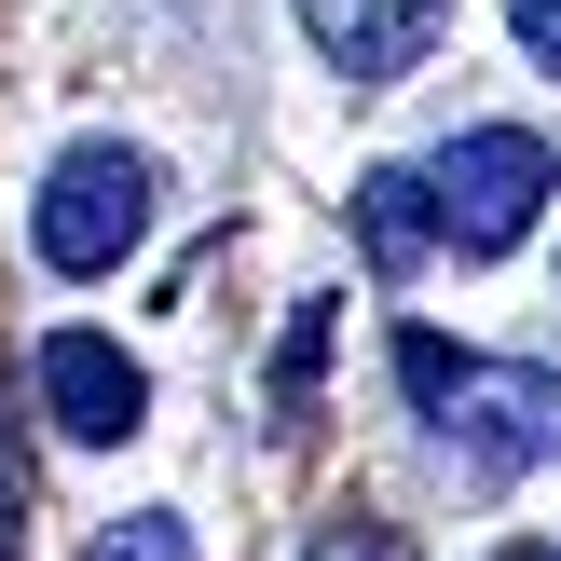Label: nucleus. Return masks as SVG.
Listing matches in <instances>:
<instances>
[{"instance_id": "nucleus-1", "label": "nucleus", "mask_w": 561, "mask_h": 561, "mask_svg": "<svg viewBox=\"0 0 561 561\" xmlns=\"http://www.w3.org/2000/svg\"><path fill=\"white\" fill-rule=\"evenodd\" d=\"M151 151H124V137H82L69 164L42 179V206H27V247H42V274H124L137 247H151Z\"/></svg>"}, {"instance_id": "nucleus-2", "label": "nucleus", "mask_w": 561, "mask_h": 561, "mask_svg": "<svg viewBox=\"0 0 561 561\" xmlns=\"http://www.w3.org/2000/svg\"><path fill=\"white\" fill-rule=\"evenodd\" d=\"M425 192H438V247H453V261H507V247L535 233V206L561 192V151L535 124H466L453 151L425 164Z\"/></svg>"}, {"instance_id": "nucleus-3", "label": "nucleus", "mask_w": 561, "mask_h": 561, "mask_svg": "<svg viewBox=\"0 0 561 561\" xmlns=\"http://www.w3.org/2000/svg\"><path fill=\"white\" fill-rule=\"evenodd\" d=\"M425 438L466 466L480 493L535 480V466L561 453V370H507V356H466V383L425 411Z\"/></svg>"}, {"instance_id": "nucleus-4", "label": "nucleus", "mask_w": 561, "mask_h": 561, "mask_svg": "<svg viewBox=\"0 0 561 561\" xmlns=\"http://www.w3.org/2000/svg\"><path fill=\"white\" fill-rule=\"evenodd\" d=\"M27 398H42L82 453H124V438L151 425V370H137L110 329H55V343L27 356Z\"/></svg>"}, {"instance_id": "nucleus-5", "label": "nucleus", "mask_w": 561, "mask_h": 561, "mask_svg": "<svg viewBox=\"0 0 561 561\" xmlns=\"http://www.w3.org/2000/svg\"><path fill=\"white\" fill-rule=\"evenodd\" d=\"M438 27H453V0H301V42L343 69V96H383Z\"/></svg>"}, {"instance_id": "nucleus-6", "label": "nucleus", "mask_w": 561, "mask_h": 561, "mask_svg": "<svg viewBox=\"0 0 561 561\" xmlns=\"http://www.w3.org/2000/svg\"><path fill=\"white\" fill-rule=\"evenodd\" d=\"M356 247H370V274H411L438 247V192H425V164H370L356 179Z\"/></svg>"}, {"instance_id": "nucleus-7", "label": "nucleus", "mask_w": 561, "mask_h": 561, "mask_svg": "<svg viewBox=\"0 0 561 561\" xmlns=\"http://www.w3.org/2000/svg\"><path fill=\"white\" fill-rule=\"evenodd\" d=\"M329 316H343V301H301V316H288V343H274V398H316V370H329Z\"/></svg>"}, {"instance_id": "nucleus-8", "label": "nucleus", "mask_w": 561, "mask_h": 561, "mask_svg": "<svg viewBox=\"0 0 561 561\" xmlns=\"http://www.w3.org/2000/svg\"><path fill=\"white\" fill-rule=\"evenodd\" d=\"M82 561H192V520H179V507H137V520H110Z\"/></svg>"}, {"instance_id": "nucleus-9", "label": "nucleus", "mask_w": 561, "mask_h": 561, "mask_svg": "<svg viewBox=\"0 0 561 561\" xmlns=\"http://www.w3.org/2000/svg\"><path fill=\"white\" fill-rule=\"evenodd\" d=\"M398 383H411V411H438V398L466 383V356L438 343V329H398Z\"/></svg>"}, {"instance_id": "nucleus-10", "label": "nucleus", "mask_w": 561, "mask_h": 561, "mask_svg": "<svg viewBox=\"0 0 561 561\" xmlns=\"http://www.w3.org/2000/svg\"><path fill=\"white\" fill-rule=\"evenodd\" d=\"M316 561H411V535H398V520H329V535H316Z\"/></svg>"}, {"instance_id": "nucleus-11", "label": "nucleus", "mask_w": 561, "mask_h": 561, "mask_svg": "<svg viewBox=\"0 0 561 561\" xmlns=\"http://www.w3.org/2000/svg\"><path fill=\"white\" fill-rule=\"evenodd\" d=\"M507 27H520V55H535V69H561V0H507Z\"/></svg>"}, {"instance_id": "nucleus-12", "label": "nucleus", "mask_w": 561, "mask_h": 561, "mask_svg": "<svg viewBox=\"0 0 561 561\" xmlns=\"http://www.w3.org/2000/svg\"><path fill=\"white\" fill-rule=\"evenodd\" d=\"M493 561H561V548H493Z\"/></svg>"}]
</instances>
